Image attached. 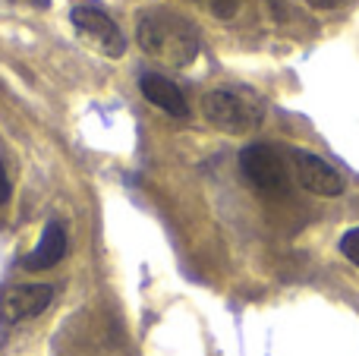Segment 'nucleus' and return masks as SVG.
Masks as SVG:
<instances>
[{
  "label": "nucleus",
  "mask_w": 359,
  "mask_h": 356,
  "mask_svg": "<svg viewBox=\"0 0 359 356\" xmlns=\"http://www.w3.org/2000/svg\"><path fill=\"white\" fill-rule=\"evenodd\" d=\"M136 41L149 57L174 69H186L202 50L198 29L170 6H151L139 16Z\"/></svg>",
  "instance_id": "obj_1"
},
{
  "label": "nucleus",
  "mask_w": 359,
  "mask_h": 356,
  "mask_svg": "<svg viewBox=\"0 0 359 356\" xmlns=\"http://www.w3.org/2000/svg\"><path fill=\"white\" fill-rule=\"evenodd\" d=\"M202 111L205 120L211 126L224 132H233V136H243V132H252L262 126V101L255 95H249L246 88H233V85H224L215 88L202 98Z\"/></svg>",
  "instance_id": "obj_2"
},
{
  "label": "nucleus",
  "mask_w": 359,
  "mask_h": 356,
  "mask_svg": "<svg viewBox=\"0 0 359 356\" xmlns=\"http://www.w3.org/2000/svg\"><path fill=\"white\" fill-rule=\"evenodd\" d=\"M240 170L249 180V186L262 196H287L290 189V167L278 145L252 142L240 151Z\"/></svg>",
  "instance_id": "obj_3"
},
{
  "label": "nucleus",
  "mask_w": 359,
  "mask_h": 356,
  "mask_svg": "<svg viewBox=\"0 0 359 356\" xmlns=\"http://www.w3.org/2000/svg\"><path fill=\"white\" fill-rule=\"evenodd\" d=\"M69 19H73L76 32H79L86 41H92L104 57H123L126 54L123 29H120L101 6L88 4V0H76L73 10H69Z\"/></svg>",
  "instance_id": "obj_4"
},
{
  "label": "nucleus",
  "mask_w": 359,
  "mask_h": 356,
  "mask_svg": "<svg viewBox=\"0 0 359 356\" xmlns=\"http://www.w3.org/2000/svg\"><path fill=\"white\" fill-rule=\"evenodd\" d=\"M293 174H297L299 186L309 189L316 196H341L344 193V177L337 167H331L325 158H318L316 151L306 149H293Z\"/></svg>",
  "instance_id": "obj_5"
},
{
  "label": "nucleus",
  "mask_w": 359,
  "mask_h": 356,
  "mask_svg": "<svg viewBox=\"0 0 359 356\" xmlns=\"http://www.w3.org/2000/svg\"><path fill=\"white\" fill-rule=\"evenodd\" d=\"M54 300V287L50 284H16L0 296V319L6 325H16V322L35 319Z\"/></svg>",
  "instance_id": "obj_6"
},
{
  "label": "nucleus",
  "mask_w": 359,
  "mask_h": 356,
  "mask_svg": "<svg viewBox=\"0 0 359 356\" xmlns=\"http://www.w3.org/2000/svg\"><path fill=\"white\" fill-rule=\"evenodd\" d=\"M139 88H142L145 101L155 107H161L164 114H170V117H180L186 120L189 117V104H186L183 92H180L177 82H170L168 76L161 73H142V79H139Z\"/></svg>",
  "instance_id": "obj_7"
},
{
  "label": "nucleus",
  "mask_w": 359,
  "mask_h": 356,
  "mask_svg": "<svg viewBox=\"0 0 359 356\" xmlns=\"http://www.w3.org/2000/svg\"><path fill=\"white\" fill-rule=\"evenodd\" d=\"M63 256H67V231H63L60 221H48L38 246L22 259V268L25 271H48V268H54L57 262H63Z\"/></svg>",
  "instance_id": "obj_8"
},
{
  "label": "nucleus",
  "mask_w": 359,
  "mask_h": 356,
  "mask_svg": "<svg viewBox=\"0 0 359 356\" xmlns=\"http://www.w3.org/2000/svg\"><path fill=\"white\" fill-rule=\"evenodd\" d=\"M192 4L215 19H233L243 10V0H192Z\"/></svg>",
  "instance_id": "obj_9"
},
{
  "label": "nucleus",
  "mask_w": 359,
  "mask_h": 356,
  "mask_svg": "<svg viewBox=\"0 0 359 356\" xmlns=\"http://www.w3.org/2000/svg\"><path fill=\"white\" fill-rule=\"evenodd\" d=\"M341 252L347 256V262H353L359 268V227H353V231H347L341 237Z\"/></svg>",
  "instance_id": "obj_10"
},
{
  "label": "nucleus",
  "mask_w": 359,
  "mask_h": 356,
  "mask_svg": "<svg viewBox=\"0 0 359 356\" xmlns=\"http://www.w3.org/2000/svg\"><path fill=\"white\" fill-rule=\"evenodd\" d=\"M10 177H6V167H4V161H0V208L6 205V202H10Z\"/></svg>",
  "instance_id": "obj_11"
},
{
  "label": "nucleus",
  "mask_w": 359,
  "mask_h": 356,
  "mask_svg": "<svg viewBox=\"0 0 359 356\" xmlns=\"http://www.w3.org/2000/svg\"><path fill=\"white\" fill-rule=\"evenodd\" d=\"M312 6H316V10H334L337 4H344V0H309Z\"/></svg>",
  "instance_id": "obj_12"
},
{
  "label": "nucleus",
  "mask_w": 359,
  "mask_h": 356,
  "mask_svg": "<svg viewBox=\"0 0 359 356\" xmlns=\"http://www.w3.org/2000/svg\"><path fill=\"white\" fill-rule=\"evenodd\" d=\"M13 4H29V6H41V10H44L50 0H13Z\"/></svg>",
  "instance_id": "obj_13"
}]
</instances>
